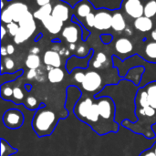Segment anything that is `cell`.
<instances>
[{
	"instance_id": "cell-16",
	"label": "cell",
	"mask_w": 156,
	"mask_h": 156,
	"mask_svg": "<svg viewBox=\"0 0 156 156\" xmlns=\"http://www.w3.org/2000/svg\"><path fill=\"white\" fill-rule=\"evenodd\" d=\"M115 50L121 55H127L131 53L133 49V45L130 39L127 37H121L117 39L114 45Z\"/></svg>"
},
{
	"instance_id": "cell-21",
	"label": "cell",
	"mask_w": 156,
	"mask_h": 156,
	"mask_svg": "<svg viewBox=\"0 0 156 156\" xmlns=\"http://www.w3.org/2000/svg\"><path fill=\"white\" fill-rule=\"evenodd\" d=\"M52 10H53V6L51 5V4H48L46 5L40 6L37 10H36L33 13V15H34V17L36 19L42 21L43 19H45L48 16H51Z\"/></svg>"
},
{
	"instance_id": "cell-7",
	"label": "cell",
	"mask_w": 156,
	"mask_h": 156,
	"mask_svg": "<svg viewBox=\"0 0 156 156\" xmlns=\"http://www.w3.org/2000/svg\"><path fill=\"white\" fill-rule=\"evenodd\" d=\"M28 12L27 5L22 2H15L10 4L6 8L2 10L1 19L2 22L9 24L11 22L18 23L21 18Z\"/></svg>"
},
{
	"instance_id": "cell-33",
	"label": "cell",
	"mask_w": 156,
	"mask_h": 156,
	"mask_svg": "<svg viewBox=\"0 0 156 156\" xmlns=\"http://www.w3.org/2000/svg\"><path fill=\"white\" fill-rule=\"evenodd\" d=\"M95 59H96L97 61H99L100 63H101L102 65H104V64L107 62L108 58H107V56H106L105 53H103V52H99V53H97V55H96V57H95Z\"/></svg>"
},
{
	"instance_id": "cell-20",
	"label": "cell",
	"mask_w": 156,
	"mask_h": 156,
	"mask_svg": "<svg viewBox=\"0 0 156 156\" xmlns=\"http://www.w3.org/2000/svg\"><path fill=\"white\" fill-rule=\"evenodd\" d=\"M112 27L117 32H122L126 29V22L122 14L115 13L112 15Z\"/></svg>"
},
{
	"instance_id": "cell-32",
	"label": "cell",
	"mask_w": 156,
	"mask_h": 156,
	"mask_svg": "<svg viewBox=\"0 0 156 156\" xmlns=\"http://www.w3.org/2000/svg\"><path fill=\"white\" fill-rule=\"evenodd\" d=\"M77 55L80 58H86L89 54V50H87V48L84 46H80L77 48Z\"/></svg>"
},
{
	"instance_id": "cell-2",
	"label": "cell",
	"mask_w": 156,
	"mask_h": 156,
	"mask_svg": "<svg viewBox=\"0 0 156 156\" xmlns=\"http://www.w3.org/2000/svg\"><path fill=\"white\" fill-rule=\"evenodd\" d=\"M135 104L137 122H131L126 120L122 126L136 134H142L147 139H154L156 134L153 126L156 123V81L150 82L139 89Z\"/></svg>"
},
{
	"instance_id": "cell-41",
	"label": "cell",
	"mask_w": 156,
	"mask_h": 156,
	"mask_svg": "<svg viewBox=\"0 0 156 156\" xmlns=\"http://www.w3.org/2000/svg\"><path fill=\"white\" fill-rule=\"evenodd\" d=\"M39 48H37V47H35V48H31V50H30V52H31V54H36V55H37L38 53H39Z\"/></svg>"
},
{
	"instance_id": "cell-27",
	"label": "cell",
	"mask_w": 156,
	"mask_h": 156,
	"mask_svg": "<svg viewBox=\"0 0 156 156\" xmlns=\"http://www.w3.org/2000/svg\"><path fill=\"white\" fill-rule=\"evenodd\" d=\"M24 98H25V94L22 91L21 88L19 86H15L13 87V98H12V102L16 103V104H20L22 102H24Z\"/></svg>"
},
{
	"instance_id": "cell-31",
	"label": "cell",
	"mask_w": 156,
	"mask_h": 156,
	"mask_svg": "<svg viewBox=\"0 0 156 156\" xmlns=\"http://www.w3.org/2000/svg\"><path fill=\"white\" fill-rule=\"evenodd\" d=\"M4 66V69H5L6 70H12L15 67V62L11 58H4L2 60V64Z\"/></svg>"
},
{
	"instance_id": "cell-22",
	"label": "cell",
	"mask_w": 156,
	"mask_h": 156,
	"mask_svg": "<svg viewBox=\"0 0 156 156\" xmlns=\"http://www.w3.org/2000/svg\"><path fill=\"white\" fill-rule=\"evenodd\" d=\"M40 57L36 54H29L26 59V66L29 69H37L40 67Z\"/></svg>"
},
{
	"instance_id": "cell-6",
	"label": "cell",
	"mask_w": 156,
	"mask_h": 156,
	"mask_svg": "<svg viewBox=\"0 0 156 156\" xmlns=\"http://www.w3.org/2000/svg\"><path fill=\"white\" fill-rule=\"evenodd\" d=\"M18 24L20 27L19 31L16 36L14 37V41L16 44H21L27 41L34 34L37 27L34 15L29 11L21 18Z\"/></svg>"
},
{
	"instance_id": "cell-34",
	"label": "cell",
	"mask_w": 156,
	"mask_h": 156,
	"mask_svg": "<svg viewBox=\"0 0 156 156\" xmlns=\"http://www.w3.org/2000/svg\"><path fill=\"white\" fill-rule=\"evenodd\" d=\"M85 20H86V23L88 24V26H90V27H94V23H95V14H93V13L89 14V15L85 17Z\"/></svg>"
},
{
	"instance_id": "cell-10",
	"label": "cell",
	"mask_w": 156,
	"mask_h": 156,
	"mask_svg": "<svg viewBox=\"0 0 156 156\" xmlns=\"http://www.w3.org/2000/svg\"><path fill=\"white\" fill-rule=\"evenodd\" d=\"M82 97V91L80 89L75 85H70L67 89V96H66V103L65 109L69 112H73L74 107L80 99Z\"/></svg>"
},
{
	"instance_id": "cell-45",
	"label": "cell",
	"mask_w": 156,
	"mask_h": 156,
	"mask_svg": "<svg viewBox=\"0 0 156 156\" xmlns=\"http://www.w3.org/2000/svg\"><path fill=\"white\" fill-rule=\"evenodd\" d=\"M153 130H154V132L155 133V134H156V123L153 126Z\"/></svg>"
},
{
	"instance_id": "cell-28",
	"label": "cell",
	"mask_w": 156,
	"mask_h": 156,
	"mask_svg": "<svg viewBox=\"0 0 156 156\" xmlns=\"http://www.w3.org/2000/svg\"><path fill=\"white\" fill-rule=\"evenodd\" d=\"M23 103H24V106H25L27 109H28V110H30V111H33V112L37 111V110L41 106V104L39 105L38 102H37V99H36L35 97H33V96H28V97H27Z\"/></svg>"
},
{
	"instance_id": "cell-9",
	"label": "cell",
	"mask_w": 156,
	"mask_h": 156,
	"mask_svg": "<svg viewBox=\"0 0 156 156\" xmlns=\"http://www.w3.org/2000/svg\"><path fill=\"white\" fill-rule=\"evenodd\" d=\"M125 13L133 18H139L144 16V5L142 0H125L123 2Z\"/></svg>"
},
{
	"instance_id": "cell-3",
	"label": "cell",
	"mask_w": 156,
	"mask_h": 156,
	"mask_svg": "<svg viewBox=\"0 0 156 156\" xmlns=\"http://www.w3.org/2000/svg\"><path fill=\"white\" fill-rule=\"evenodd\" d=\"M139 89L140 87L132 81L122 79L117 84L107 85L95 96V98L107 96L114 101L116 108L115 121L120 125H122L126 120L131 122H136L137 117L135 114V100Z\"/></svg>"
},
{
	"instance_id": "cell-44",
	"label": "cell",
	"mask_w": 156,
	"mask_h": 156,
	"mask_svg": "<svg viewBox=\"0 0 156 156\" xmlns=\"http://www.w3.org/2000/svg\"><path fill=\"white\" fill-rule=\"evenodd\" d=\"M124 31H125V32H126V33H127L128 35H131V34H132V32H131V31L129 30V28H126V29H125Z\"/></svg>"
},
{
	"instance_id": "cell-8",
	"label": "cell",
	"mask_w": 156,
	"mask_h": 156,
	"mask_svg": "<svg viewBox=\"0 0 156 156\" xmlns=\"http://www.w3.org/2000/svg\"><path fill=\"white\" fill-rule=\"evenodd\" d=\"M2 121L6 128L11 130H16L24 124L25 117L20 110L12 108L4 112Z\"/></svg>"
},
{
	"instance_id": "cell-23",
	"label": "cell",
	"mask_w": 156,
	"mask_h": 156,
	"mask_svg": "<svg viewBox=\"0 0 156 156\" xmlns=\"http://www.w3.org/2000/svg\"><path fill=\"white\" fill-rule=\"evenodd\" d=\"M1 156H11L17 153V149L12 147L7 141L1 138Z\"/></svg>"
},
{
	"instance_id": "cell-5",
	"label": "cell",
	"mask_w": 156,
	"mask_h": 156,
	"mask_svg": "<svg viewBox=\"0 0 156 156\" xmlns=\"http://www.w3.org/2000/svg\"><path fill=\"white\" fill-rule=\"evenodd\" d=\"M80 85V87L79 88L82 91V94H89L94 97L107 86L103 81L101 74L96 70H89L88 72H85L84 79Z\"/></svg>"
},
{
	"instance_id": "cell-19",
	"label": "cell",
	"mask_w": 156,
	"mask_h": 156,
	"mask_svg": "<svg viewBox=\"0 0 156 156\" xmlns=\"http://www.w3.org/2000/svg\"><path fill=\"white\" fill-rule=\"evenodd\" d=\"M47 77L50 83L56 84V83H60L64 80L65 73L60 68H52L50 70L48 71Z\"/></svg>"
},
{
	"instance_id": "cell-13",
	"label": "cell",
	"mask_w": 156,
	"mask_h": 156,
	"mask_svg": "<svg viewBox=\"0 0 156 156\" xmlns=\"http://www.w3.org/2000/svg\"><path fill=\"white\" fill-rule=\"evenodd\" d=\"M145 72V68L143 66H135L133 68H131L128 72L126 73L125 77L123 79L132 81L133 83H134L137 86H140L142 80H143V76Z\"/></svg>"
},
{
	"instance_id": "cell-4",
	"label": "cell",
	"mask_w": 156,
	"mask_h": 156,
	"mask_svg": "<svg viewBox=\"0 0 156 156\" xmlns=\"http://www.w3.org/2000/svg\"><path fill=\"white\" fill-rule=\"evenodd\" d=\"M62 117L58 116V114L49 110L45 104L35 111L33 120H32V128L38 137L48 136L52 134L59 119Z\"/></svg>"
},
{
	"instance_id": "cell-1",
	"label": "cell",
	"mask_w": 156,
	"mask_h": 156,
	"mask_svg": "<svg viewBox=\"0 0 156 156\" xmlns=\"http://www.w3.org/2000/svg\"><path fill=\"white\" fill-rule=\"evenodd\" d=\"M73 113L80 122L88 124L101 136L117 133L122 127L115 121L114 101L107 96L95 98L89 94H82L74 107Z\"/></svg>"
},
{
	"instance_id": "cell-26",
	"label": "cell",
	"mask_w": 156,
	"mask_h": 156,
	"mask_svg": "<svg viewBox=\"0 0 156 156\" xmlns=\"http://www.w3.org/2000/svg\"><path fill=\"white\" fill-rule=\"evenodd\" d=\"M156 15V0H148L144 5V16L151 18Z\"/></svg>"
},
{
	"instance_id": "cell-35",
	"label": "cell",
	"mask_w": 156,
	"mask_h": 156,
	"mask_svg": "<svg viewBox=\"0 0 156 156\" xmlns=\"http://www.w3.org/2000/svg\"><path fill=\"white\" fill-rule=\"evenodd\" d=\"M37 77V69H29L27 74V79L33 80Z\"/></svg>"
},
{
	"instance_id": "cell-11",
	"label": "cell",
	"mask_w": 156,
	"mask_h": 156,
	"mask_svg": "<svg viewBox=\"0 0 156 156\" xmlns=\"http://www.w3.org/2000/svg\"><path fill=\"white\" fill-rule=\"evenodd\" d=\"M112 16L110 13L106 11H101L95 14V28L99 30H107L112 27Z\"/></svg>"
},
{
	"instance_id": "cell-42",
	"label": "cell",
	"mask_w": 156,
	"mask_h": 156,
	"mask_svg": "<svg viewBox=\"0 0 156 156\" xmlns=\"http://www.w3.org/2000/svg\"><path fill=\"white\" fill-rule=\"evenodd\" d=\"M151 37H152V38L154 39V41H155L156 42V28L154 29V30H153V31H152Z\"/></svg>"
},
{
	"instance_id": "cell-15",
	"label": "cell",
	"mask_w": 156,
	"mask_h": 156,
	"mask_svg": "<svg viewBox=\"0 0 156 156\" xmlns=\"http://www.w3.org/2000/svg\"><path fill=\"white\" fill-rule=\"evenodd\" d=\"M62 37L69 44H72V43L76 44V42L79 40V37H80L79 27L74 25L65 27L62 30Z\"/></svg>"
},
{
	"instance_id": "cell-43",
	"label": "cell",
	"mask_w": 156,
	"mask_h": 156,
	"mask_svg": "<svg viewBox=\"0 0 156 156\" xmlns=\"http://www.w3.org/2000/svg\"><path fill=\"white\" fill-rule=\"evenodd\" d=\"M75 49H76V44L75 43L69 44V50H75Z\"/></svg>"
},
{
	"instance_id": "cell-14",
	"label": "cell",
	"mask_w": 156,
	"mask_h": 156,
	"mask_svg": "<svg viewBox=\"0 0 156 156\" xmlns=\"http://www.w3.org/2000/svg\"><path fill=\"white\" fill-rule=\"evenodd\" d=\"M43 61L47 67L51 68H60L62 64L60 54L55 50H47L44 54Z\"/></svg>"
},
{
	"instance_id": "cell-12",
	"label": "cell",
	"mask_w": 156,
	"mask_h": 156,
	"mask_svg": "<svg viewBox=\"0 0 156 156\" xmlns=\"http://www.w3.org/2000/svg\"><path fill=\"white\" fill-rule=\"evenodd\" d=\"M41 22H42V25L44 26V27L50 34H53V35H56L61 31V29L63 27V23H64L61 20L53 16L52 15L48 16L47 18L43 19Z\"/></svg>"
},
{
	"instance_id": "cell-30",
	"label": "cell",
	"mask_w": 156,
	"mask_h": 156,
	"mask_svg": "<svg viewBox=\"0 0 156 156\" xmlns=\"http://www.w3.org/2000/svg\"><path fill=\"white\" fill-rule=\"evenodd\" d=\"M19 24L16 23V22H11L9 24H6V28L8 30V33L12 36V37H15L16 36V34L18 33L19 31Z\"/></svg>"
},
{
	"instance_id": "cell-24",
	"label": "cell",
	"mask_w": 156,
	"mask_h": 156,
	"mask_svg": "<svg viewBox=\"0 0 156 156\" xmlns=\"http://www.w3.org/2000/svg\"><path fill=\"white\" fill-rule=\"evenodd\" d=\"M1 98L3 101H12L13 98V87L9 83H5L1 85V92H0Z\"/></svg>"
},
{
	"instance_id": "cell-37",
	"label": "cell",
	"mask_w": 156,
	"mask_h": 156,
	"mask_svg": "<svg viewBox=\"0 0 156 156\" xmlns=\"http://www.w3.org/2000/svg\"><path fill=\"white\" fill-rule=\"evenodd\" d=\"M5 48H6V50H7V54L8 55H13L15 53V47L12 44L7 45Z\"/></svg>"
},
{
	"instance_id": "cell-39",
	"label": "cell",
	"mask_w": 156,
	"mask_h": 156,
	"mask_svg": "<svg viewBox=\"0 0 156 156\" xmlns=\"http://www.w3.org/2000/svg\"><path fill=\"white\" fill-rule=\"evenodd\" d=\"M1 55H2V57H5V56H7L8 54H7V50H6V48L5 47H2L1 48Z\"/></svg>"
},
{
	"instance_id": "cell-36",
	"label": "cell",
	"mask_w": 156,
	"mask_h": 156,
	"mask_svg": "<svg viewBox=\"0 0 156 156\" xmlns=\"http://www.w3.org/2000/svg\"><path fill=\"white\" fill-rule=\"evenodd\" d=\"M101 40L105 43V44H108V43H110L111 41H112V35H109V34H105V35H101Z\"/></svg>"
},
{
	"instance_id": "cell-40",
	"label": "cell",
	"mask_w": 156,
	"mask_h": 156,
	"mask_svg": "<svg viewBox=\"0 0 156 156\" xmlns=\"http://www.w3.org/2000/svg\"><path fill=\"white\" fill-rule=\"evenodd\" d=\"M5 34H6V29H5V27L4 26H2L1 27V38L2 39L4 38V37L5 36Z\"/></svg>"
},
{
	"instance_id": "cell-17",
	"label": "cell",
	"mask_w": 156,
	"mask_h": 156,
	"mask_svg": "<svg viewBox=\"0 0 156 156\" xmlns=\"http://www.w3.org/2000/svg\"><path fill=\"white\" fill-rule=\"evenodd\" d=\"M53 16L61 20L62 22L68 21L69 18V8L68 5L65 4H57L53 6L52 14Z\"/></svg>"
},
{
	"instance_id": "cell-25",
	"label": "cell",
	"mask_w": 156,
	"mask_h": 156,
	"mask_svg": "<svg viewBox=\"0 0 156 156\" xmlns=\"http://www.w3.org/2000/svg\"><path fill=\"white\" fill-rule=\"evenodd\" d=\"M145 55L147 57V59L152 61V62H156V42L153 41L150 42L146 45L145 47Z\"/></svg>"
},
{
	"instance_id": "cell-18",
	"label": "cell",
	"mask_w": 156,
	"mask_h": 156,
	"mask_svg": "<svg viewBox=\"0 0 156 156\" xmlns=\"http://www.w3.org/2000/svg\"><path fill=\"white\" fill-rule=\"evenodd\" d=\"M153 26H154V23H153L152 19L145 16H143L135 19V21H134V27L141 32L151 31L153 28Z\"/></svg>"
},
{
	"instance_id": "cell-29",
	"label": "cell",
	"mask_w": 156,
	"mask_h": 156,
	"mask_svg": "<svg viewBox=\"0 0 156 156\" xmlns=\"http://www.w3.org/2000/svg\"><path fill=\"white\" fill-rule=\"evenodd\" d=\"M91 13V7L87 3H82L77 7V14L80 17H86L89 14Z\"/></svg>"
},
{
	"instance_id": "cell-38",
	"label": "cell",
	"mask_w": 156,
	"mask_h": 156,
	"mask_svg": "<svg viewBox=\"0 0 156 156\" xmlns=\"http://www.w3.org/2000/svg\"><path fill=\"white\" fill-rule=\"evenodd\" d=\"M37 2V4L39 5V6H43V5H46L48 4H50V0H35Z\"/></svg>"
}]
</instances>
